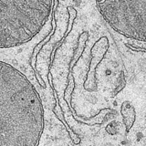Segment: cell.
I'll return each mask as SVG.
<instances>
[{"mask_svg":"<svg viewBox=\"0 0 146 146\" xmlns=\"http://www.w3.org/2000/svg\"><path fill=\"white\" fill-rule=\"evenodd\" d=\"M44 125L42 103L32 83L0 61V146L37 145Z\"/></svg>","mask_w":146,"mask_h":146,"instance_id":"cell-1","label":"cell"},{"mask_svg":"<svg viewBox=\"0 0 146 146\" xmlns=\"http://www.w3.org/2000/svg\"><path fill=\"white\" fill-rule=\"evenodd\" d=\"M105 19L116 30L146 34V0H96Z\"/></svg>","mask_w":146,"mask_h":146,"instance_id":"cell-3","label":"cell"},{"mask_svg":"<svg viewBox=\"0 0 146 146\" xmlns=\"http://www.w3.org/2000/svg\"><path fill=\"white\" fill-rule=\"evenodd\" d=\"M122 106L121 113L123 116L125 124L128 129H129L132 125L135 120V111L133 107L128 103H124ZM127 129V130H128Z\"/></svg>","mask_w":146,"mask_h":146,"instance_id":"cell-4","label":"cell"},{"mask_svg":"<svg viewBox=\"0 0 146 146\" xmlns=\"http://www.w3.org/2000/svg\"><path fill=\"white\" fill-rule=\"evenodd\" d=\"M52 0H0V48L31 40L48 19Z\"/></svg>","mask_w":146,"mask_h":146,"instance_id":"cell-2","label":"cell"}]
</instances>
